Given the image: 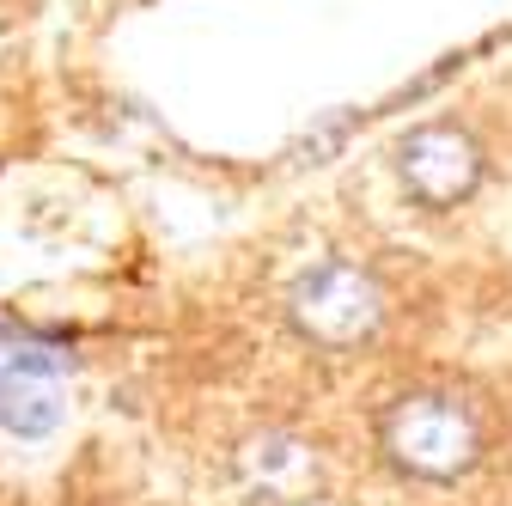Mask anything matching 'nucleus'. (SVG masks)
Masks as SVG:
<instances>
[{"label":"nucleus","instance_id":"7ed1b4c3","mask_svg":"<svg viewBox=\"0 0 512 506\" xmlns=\"http://www.w3.org/2000/svg\"><path fill=\"white\" fill-rule=\"evenodd\" d=\"M397 171L409 183V196L427 208H458L470 189L482 183V147L452 129V122H427L397 147Z\"/></svg>","mask_w":512,"mask_h":506},{"label":"nucleus","instance_id":"39448f33","mask_svg":"<svg viewBox=\"0 0 512 506\" xmlns=\"http://www.w3.org/2000/svg\"><path fill=\"white\" fill-rule=\"evenodd\" d=\"M61 354H19L0 372V427L19 439H43L61 427Z\"/></svg>","mask_w":512,"mask_h":506},{"label":"nucleus","instance_id":"f03ea898","mask_svg":"<svg viewBox=\"0 0 512 506\" xmlns=\"http://www.w3.org/2000/svg\"><path fill=\"white\" fill-rule=\"evenodd\" d=\"M287 311H293V324H299L305 342H317V348H360L384 324V287L366 269H354V263H324V269H311L293 287Z\"/></svg>","mask_w":512,"mask_h":506},{"label":"nucleus","instance_id":"20e7f679","mask_svg":"<svg viewBox=\"0 0 512 506\" xmlns=\"http://www.w3.org/2000/svg\"><path fill=\"white\" fill-rule=\"evenodd\" d=\"M232 470H238V488L263 506H305L324 488V464H317V452L293 433H263V439H250V446H238Z\"/></svg>","mask_w":512,"mask_h":506},{"label":"nucleus","instance_id":"f257e3e1","mask_svg":"<svg viewBox=\"0 0 512 506\" xmlns=\"http://www.w3.org/2000/svg\"><path fill=\"white\" fill-rule=\"evenodd\" d=\"M384 452L409 476L452 482V476L476 470V458H482V421L470 403L445 397V391H415L384 415Z\"/></svg>","mask_w":512,"mask_h":506}]
</instances>
